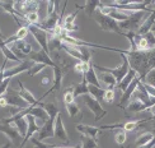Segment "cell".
<instances>
[{
  "label": "cell",
  "instance_id": "f1b7e54d",
  "mask_svg": "<svg viewBox=\"0 0 155 148\" xmlns=\"http://www.w3.org/2000/svg\"><path fill=\"white\" fill-rule=\"evenodd\" d=\"M0 50H2V53L4 54L6 60H13V61H17L19 64L22 63V60L19 59V57H17V55L9 49V46H6V45H2V46H0Z\"/></svg>",
  "mask_w": 155,
  "mask_h": 148
},
{
  "label": "cell",
  "instance_id": "484cf974",
  "mask_svg": "<svg viewBox=\"0 0 155 148\" xmlns=\"http://www.w3.org/2000/svg\"><path fill=\"white\" fill-rule=\"evenodd\" d=\"M88 83L87 81L83 78V81L80 83H78V84L73 86L74 87V96H75V98L76 97H79V96H85L88 95Z\"/></svg>",
  "mask_w": 155,
  "mask_h": 148
},
{
  "label": "cell",
  "instance_id": "7bdbcfd3",
  "mask_svg": "<svg viewBox=\"0 0 155 148\" xmlns=\"http://www.w3.org/2000/svg\"><path fill=\"white\" fill-rule=\"evenodd\" d=\"M154 147H155V137H154V139L151 140V142H149L147 144H145L143 147H139V148H154Z\"/></svg>",
  "mask_w": 155,
  "mask_h": 148
},
{
  "label": "cell",
  "instance_id": "bcb514c9",
  "mask_svg": "<svg viewBox=\"0 0 155 148\" xmlns=\"http://www.w3.org/2000/svg\"><path fill=\"white\" fill-rule=\"evenodd\" d=\"M12 142H10V140H9V142H5L4 144H2V146H0V148H10L12 147Z\"/></svg>",
  "mask_w": 155,
  "mask_h": 148
},
{
  "label": "cell",
  "instance_id": "44dd1931",
  "mask_svg": "<svg viewBox=\"0 0 155 148\" xmlns=\"http://www.w3.org/2000/svg\"><path fill=\"white\" fill-rule=\"evenodd\" d=\"M137 77H139V75H137V73L135 72L134 69H131V68H130V70H128V73L126 74V77H125L124 79H122V82H121V83H118V84H117V88L120 89V91H121L122 93H124V92L126 91V88H127L128 86H130L131 83H132V81H134L135 78H137Z\"/></svg>",
  "mask_w": 155,
  "mask_h": 148
},
{
  "label": "cell",
  "instance_id": "277c9868",
  "mask_svg": "<svg viewBox=\"0 0 155 148\" xmlns=\"http://www.w3.org/2000/svg\"><path fill=\"white\" fill-rule=\"evenodd\" d=\"M50 56L52 61L55 63L56 67H59L64 73L66 74L68 70H70L71 68H74L75 65V60L73 57H70L64 50H54V51H50Z\"/></svg>",
  "mask_w": 155,
  "mask_h": 148
},
{
  "label": "cell",
  "instance_id": "ffe728a7",
  "mask_svg": "<svg viewBox=\"0 0 155 148\" xmlns=\"http://www.w3.org/2000/svg\"><path fill=\"white\" fill-rule=\"evenodd\" d=\"M84 77V79L87 81L88 84L90 86H95V87H102L101 86V81L98 78V75H97L95 73V69H94V63H92V65H90L89 70L83 75Z\"/></svg>",
  "mask_w": 155,
  "mask_h": 148
},
{
  "label": "cell",
  "instance_id": "7402d4cb",
  "mask_svg": "<svg viewBox=\"0 0 155 148\" xmlns=\"http://www.w3.org/2000/svg\"><path fill=\"white\" fill-rule=\"evenodd\" d=\"M125 110L127 111H131V112H141V111H149L145 104H143L141 101L139 100H134L131 98V101L128 102V105L126 106Z\"/></svg>",
  "mask_w": 155,
  "mask_h": 148
},
{
  "label": "cell",
  "instance_id": "52a82bcc",
  "mask_svg": "<svg viewBox=\"0 0 155 148\" xmlns=\"http://www.w3.org/2000/svg\"><path fill=\"white\" fill-rule=\"evenodd\" d=\"M35 67V63L29 60V59H24L21 64H18L17 67H12V68H8V69H5V72H4V79H12L13 77H15L18 74H21V73H24V72H29V70Z\"/></svg>",
  "mask_w": 155,
  "mask_h": 148
},
{
  "label": "cell",
  "instance_id": "603a6c76",
  "mask_svg": "<svg viewBox=\"0 0 155 148\" xmlns=\"http://www.w3.org/2000/svg\"><path fill=\"white\" fill-rule=\"evenodd\" d=\"M104 93L106 89L102 87H95V86H88V95H90L93 98H95L98 102L104 101Z\"/></svg>",
  "mask_w": 155,
  "mask_h": 148
},
{
  "label": "cell",
  "instance_id": "d6986e66",
  "mask_svg": "<svg viewBox=\"0 0 155 148\" xmlns=\"http://www.w3.org/2000/svg\"><path fill=\"white\" fill-rule=\"evenodd\" d=\"M76 130L79 132L81 136H87V137H90V138H97L99 136L101 133V128H97V126H93V125H85V124H78L76 125Z\"/></svg>",
  "mask_w": 155,
  "mask_h": 148
},
{
  "label": "cell",
  "instance_id": "816d5d0a",
  "mask_svg": "<svg viewBox=\"0 0 155 148\" xmlns=\"http://www.w3.org/2000/svg\"><path fill=\"white\" fill-rule=\"evenodd\" d=\"M154 148H155V147H154Z\"/></svg>",
  "mask_w": 155,
  "mask_h": 148
},
{
  "label": "cell",
  "instance_id": "4316f807",
  "mask_svg": "<svg viewBox=\"0 0 155 148\" xmlns=\"http://www.w3.org/2000/svg\"><path fill=\"white\" fill-rule=\"evenodd\" d=\"M15 125V128L18 129V132H19V134L24 138L25 137V134H27V129H28V121H27V118H22V119H19V120H17V121H14L13 123Z\"/></svg>",
  "mask_w": 155,
  "mask_h": 148
},
{
  "label": "cell",
  "instance_id": "f6af8a7d",
  "mask_svg": "<svg viewBox=\"0 0 155 148\" xmlns=\"http://www.w3.org/2000/svg\"><path fill=\"white\" fill-rule=\"evenodd\" d=\"M8 104H6V100L4 97H0V107H6Z\"/></svg>",
  "mask_w": 155,
  "mask_h": 148
},
{
  "label": "cell",
  "instance_id": "7dc6e473",
  "mask_svg": "<svg viewBox=\"0 0 155 148\" xmlns=\"http://www.w3.org/2000/svg\"><path fill=\"white\" fill-rule=\"evenodd\" d=\"M48 83H50L48 77H45V78H42V84H48Z\"/></svg>",
  "mask_w": 155,
  "mask_h": 148
},
{
  "label": "cell",
  "instance_id": "74e56055",
  "mask_svg": "<svg viewBox=\"0 0 155 148\" xmlns=\"http://www.w3.org/2000/svg\"><path fill=\"white\" fill-rule=\"evenodd\" d=\"M78 13H79V9L75 10L74 13H71V14L66 15L65 18H64V24H75L74 22H75V18L78 15Z\"/></svg>",
  "mask_w": 155,
  "mask_h": 148
},
{
  "label": "cell",
  "instance_id": "3957f363",
  "mask_svg": "<svg viewBox=\"0 0 155 148\" xmlns=\"http://www.w3.org/2000/svg\"><path fill=\"white\" fill-rule=\"evenodd\" d=\"M146 19L145 17V12H132L130 18L125 22H120V28L124 33H136L137 29L140 28V26L143 24V22Z\"/></svg>",
  "mask_w": 155,
  "mask_h": 148
},
{
  "label": "cell",
  "instance_id": "5b68a950",
  "mask_svg": "<svg viewBox=\"0 0 155 148\" xmlns=\"http://www.w3.org/2000/svg\"><path fill=\"white\" fill-rule=\"evenodd\" d=\"M28 29L33 37L36 38V41L38 42V45L41 46V50H43L45 53H47L50 55V50H48V40H50V33H47L46 31L41 29L40 27L37 26H33V24H29L28 26Z\"/></svg>",
  "mask_w": 155,
  "mask_h": 148
},
{
  "label": "cell",
  "instance_id": "8fae6325",
  "mask_svg": "<svg viewBox=\"0 0 155 148\" xmlns=\"http://www.w3.org/2000/svg\"><path fill=\"white\" fill-rule=\"evenodd\" d=\"M145 120L140 119V120H132V121H127V123H118V124H106L102 125L101 129H120L124 132H134L136 130L137 128L144 124Z\"/></svg>",
  "mask_w": 155,
  "mask_h": 148
},
{
  "label": "cell",
  "instance_id": "1f68e13d",
  "mask_svg": "<svg viewBox=\"0 0 155 148\" xmlns=\"http://www.w3.org/2000/svg\"><path fill=\"white\" fill-rule=\"evenodd\" d=\"M75 102V96H74V87H69L65 93H64V104L69 105V104H73Z\"/></svg>",
  "mask_w": 155,
  "mask_h": 148
},
{
  "label": "cell",
  "instance_id": "8d00e7d4",
  "mask_svg": "<svg viewBox=\"0 0 155 148\" xmlns=\"http://www.w3.org/2000/svg\"><path fill=\"white\" fill-rule=\"evenodd\" d=\"M28 26H29V24H28ZM28 26H23V27H21V28L18 29V32L15 33V36H17L18 40H24V38L27 37L28 32H29V29H28Z\"/></svg>",
  "mask_w": 155,
  "mask_h": 148
},
{
  "label": "cell",
  "instance_id": "e575fe53",
  "mask_svg": "<svg viewBox=\"0 0 155 148\" xmlns=\"http://www.w3.org/2000/svg\"><path fill=\"white\" fill-rule=\"evenodd\" d=\"M114 138H116V143H117V144H120V146L122 147V146H124V144L126 143V139H127L126 132L121 130V132H118V133H116Z\"/></svg>",
  "mask_w": 155,
  "mask_h": 148
},
{
  "label": "cell",
  "instance_id": "6da1fadb",
  "mask_svg": "<svg viewBox=\"0 0 155 148\" xmlns=\"http://www.w3.org/2000/svg\"><path fill=\"white\" fill-rule=\"evenodd\" d=\"M93 18H94V21L98 23V26L101 27L102 31H104V32H113V33H118V35H124V32H122L121 28H120V23L116 22L114 19H112L111 17L104 15L99 9L95 10V13L93 14Z\"/></svg>",
  "mask_w": 155,
  "mask_h": 148
},
{
  "label": "cell",
  "instance_id": "ba28073f",
  "mask_svg": "<svg viewBox=\"0 0 155 148\" xmlns=\"http://www.w3.org/2000/svg\"><path fill=\"white\" fill-rule=\"evenodd\" d=\"M3 97L6 100V104H8V106H13V107H15V108H21V110L29 107V105L21 97L19 92L13 91V89H9L8 88V91L5 92V95L3 96Z\"/></svg>",
  "mask_w": 155,
  "mask_h": 148
},
{
  "label": "cell",
  "instance_id": "30bf717a",
  "mask_svg": "<svg viewBox=\"0 0 155 148\" xmlns=\"http://www.w3.org/2000/svg\"><path fill=\"white\" fill-rule=\"evenodd\" d=\"M55 138L57 140L62 142L64 147H69V136H68V132L65 129V125H64V121H62V115L59 114L57 118L55 120Z\"/></svg>",
  "mask_w": 155,
  "mask_h": 148
},
{
  "label": "cell",
  "instance_id": "4dcf8cb0",
  "mask_svg": "<svg viewBox=\"0 0 155 148\" xmlns=\"http://www.w3.org/2000/svg\"><path fill=\"white\" fill-rule=\"evenodd\" d=\"M92 63L93 61H90V63H83V61H76L75 63V65H74V70L75 72H78V73H80V74H85L88 70H89V68H90V65H92Z\"/></svg>",
  "mask_w": 155,
  "mask_h": 148
},
{
  "label": "cell",
  "instance_id": "ac0fdd59",
  "mask_svg": "<svg viewBox=\"0 0 155 148\" xmlns=\"http://www.w3.org/2000/svg\"><path fill=\"white\" fill-rule=\"evenodd\" d=\"M154 22H155V6L153 8V12L150 13L149 17H146V19L143 22V24L140 26V28L137 29L136 35L137 36H145L146 33H149L151 31L153 26H154Z\"/></svg>",
  "mask_w": 155,
  "mask_h": 148
},
{
  "label": "cell",
  "instance_id": "f35d334b",
  "mask_svg": "<svg viewBox=\"0 0 155 148\" xmlns=\"http://www.w3.org/2000/svg\"><path fill=\"white\" fill-rule=\"evenodd\" d=\"M144 37L146 38V41H147V43H149L150 49H151V50H155V35L150 31L149 33H146Z\"/></svg>",
  "mask_w": 155,
  "mask_h": 148
},
{
  "label": "cell",
  "instance_id": "d4e9b609",
  "mask_svg": "<svg viewBox=\"0 0 155 148\" xmlns=\"http://www.w3.org/2000/svg\"><path fill=\"white\" fill-rule=\"evenodd\" d=\"M101 79H102V83L107 87V89H112L114 87H117V81H116V78L112 75V74H109V73H102L101 75Z\"/></svg>",
  "mask_w": 155,
  "mask_h": 148
},
{
  "label": "cell",
  "instance_id": "cb8c5ba5",
  "mask_svg": "<svg viewBox=\"0 0 155 148\" xmlns=\"http://www.w3.org/2000/svg\"><path fill=\"white\" fill-rule=\"evenodd\" d=\"M154 137H155V134L151 133V132H145V133H143V134H140V136L137 137V139H136V142H135L134 147H135V148L143 147V146L147 144L149 142H151V140L154 139Z\"/></svg>",
  "mask_w": 155,
  "mask_h": 148
},
{
  "label": "cell",
  "instance_id": "9c48e42d",
  "mask_svg": "<svg viewBox=\"0 0 155 148\" xmlns=\"http://www.w3.org/2000/svg\"><path fill=\"white\" fill-rule=\"evenodd\" d=\"M57 116H50V119L45 123L40 130L37 133V139L43 142L45 139H48V138H54L55 137V120Z\"/></svg>",
  "mask_w": 155,
  "mask_h": 148
},
{
  "label": "cell",
  "instance_id": "83f0119b",
  "mask_svg": "<svg viewBox=\"0 0 155 148\" xmlns=\"http://www.w3.org/2000/svg\"><path fill=\"white\" fill-rule=\"evenodd\" d=\"M99 6V2H93V0H87L84 3V12L87 13L88 17H93V14L95 13V10L98 9Z\"/></svg>",
  "mask_w": 155,
  "mask_h": 148
},
{
  "label": "cell",
  "instance_id": "c3c4849f",
  "mask_svg": "<svg viewBox=\"0 0 155 148\" xmlns=\"http://www.w3.org/2000/svg\"><path fill=\"white\" fill-rule=\"evenodd\" d=\"M149 111H150V112H151V114H153V116H154V118H155V105H154V106H151V107H150V110H149Z\"/></svg>",
  "mask_w": 155,
  "mask_h": 148
},
{
  "label": "cell",
  "instance_id": "8992f818",
  "mask_svg": "<svg viewBox=\"0 0 155 148\" xmlns=\"http://www.w3.org/2000/svg\"><path fill=\"white\" fill-rule=\"evenodd\" d=\"M83 97H84V104H85V106L94 114V121H99L101 119H103L107 115V111L102 107L101 102L93 98L90 95H85V96H83Z\"/></svg>",
  "mask_w": 155,
  "mask_h": 148
},
{
  "label": "cell",
  "instance_id": "d590c367",
  "mask_svg": "<svg viewBox=\"0 0 155 148\" xmlns=\"http://www.w3.org/2000/svg\"><path fill=\"white\" fill-rule=\"evenodd\" d=\"M47 67L45 65V64H38V63H36L35 64V67L32 68L29 72H28V75H31V77H33V75H36V74H38L40 72H42L43 69H46Z\"/></svg>",
  "mask_w": 155,
  "mask_h": 148
},
{
  "label": "cell",
  "instance_id": "d6a6232c",
  "mask_svg": "<svg viewBox=\"0 0 155 148\" xmlns=\"http://www.w3.org/2000/svg\"><path fill=\"white\" fill-rule=\"evenodd\" d=\"M66 106V110H68V114L70 118H75L76 115L80 114V108L78 106L76 102H73V104H69V105H65Z\"/></svg>",
  "mask_w": 155,
  "mask_h": 148
},
{
  "label": "cell",
  "instance_id": "f546056e",
  "mask_svg": "<svg viewBox=\"0 0 155 148\" xmlns=\"http://www.w3.org/2000/svg\"><path fill=\"white\" fill-rule=\"evenodd\" d=\"M80 147L81 148H101V147H98L97 140L94 138H90V137H87V136H81Z\"/></svg>",
  "mask_w": 155,
  "mask_h": 148
},
{
  "label": "cell",
  "instance_id": "f907efd6",
  "mask_svg": "<svg viewBox=\"0 0 155 148\" xmlns=\"http://www.w3.org/2000/svg\"><path fill=\"white\" fill-rule=\"evenodd\" d=\"M151 32L155 35V22H154V26H153V28H151Z\"/></svg>",
  "mask_w": 155,
  "mask_h": 148
},
{
  "label": "cell",
  "instance_id": "60d3db41",
  "mask_svg": "<svg viewBox=\"0 0 155 148\" xmlns=\"http://www.w3.org/2000/svg\"><path fill=\"white\" fill-rule=\"evenodd\" d=\"M10 81L12 79H5V81H3L2 83H0V97H3V96L5 95V92L8 91L9 84H10Z\"/></svg>",
  "mask_w": 155,
  "mask_h": 148
},
{
  "label": "cell",
  "instance_id": "9a60e30c",
  "mask_svg": "<svg viewBox=\"0 0 155 148\" xmlns=\"http://www.w3.org/2000/svg\"><path fill=\"white\" fill-rule=\"evenodd\" d=\"M141 79H140V77H137V78H135L134 81H132V83L130 86H128L127 88H126V91L122 93V96H121V100H120V104H118V107H121V108H126V106L128 105V102L131 101V97H132V95H134V92H135V89L137 88V84H139V82H140Z\"/></svg>",
  "mask_w": 155,
  "mask_h": 148
},
{
  "label": "cell",
  "instance_id": "e0dca14e",
  "mask_svg": "<svg viewBox=\"0 0 155 148\" xmlns=\"http://www.w3.org/2000/svg\"><path fill=\"white\" fill-rule=\"evenodd\" d=\"M18 84H19V95H21V97L27 102V104L29 105V106H40V104H41V101H38L35 96H33V93H31L27 88H25L23 84H22V82L21 81H18Z\"/></svg>",
  "mask_w": 155,
  "mask_h": 148
},
{
  "label": "cell",
  "instance_id": "2e32d148",
  "mask_svg": "<svg viewBox=\"0 0 155 148\" xmlns=\"http://www.w3.org/2000/svg\"><path fill=\"white\" fill-rule=\"evenodd\" d=\"M52 70H54V84H52L51 89H50V91H48L46 95L42 96L41 100H43V97H46V96H48V95H51V93H57V92H59V89L61 88L62 78H64V75H65V73H64L59 67H54Z\"/></svg>",
  "mask_w": 155,
  "mask_h": 148
},
{
  "label": "cell",
  "instance_id": "7c38bea8",
  "mask_svg": "<svg viewBox=\"0 0 155 148\" xmlns=\"http://www.w3.org/2000/svg\"><path fill=\"white\" fill-rule=\"evenodd\" d=\"M9 49L17 55V57H19V59L22 60V57H24L25 55H29L32 53V46L31 43H28L25 40H18L15 42H13L10 45H8Z\"/></svg>",
  "mask_w": 155,
  "mask_h": 148
},
{
  "label": "cell",
  "instance_id": "ee69618b",
  "mask_svg": "<svg viewBox=\"0 0 155 148\" xmlns=\"http://www.w3.org/2000/svg\"><path fill=\"white\" fill-rule=\"evenodd\" d=\"M5 40H6V37L4 36V33H3V32L0 31V46H2V45H4Z\"/></svg>",
  "mask_w": 155,
  "mask_h": 148
},
{
  "label": "cell",
  "instance_id": "681fc988",
  "mask_svg": "<svg viewBox=\"0 0 155 148\" xmlns=\"http://www.w3.org/2000/svg\"><path fill=\"white\" fill-rule=\"evenodd\" d=\"M24 148H36V147H35L33 144H32V143H31V144H28V146H25Z\"/></svg>",
  "mask_w": 155,
  "mask_h": 148
},
{
  "label": "cell",
  "instance_id": "5bb4252c",
  "mask_svg": "<svg viewBox=\"0 0 155 148\" xmlns=\"http://www.w3.org/2000/svg\"><path fill=\"white\" fill-rule=\"evenodd\" d=\"M28 59H29V60H32L33 63L45 64L46 67H51V68L56 67V65H55V63L52 61V59H51V56H50L47 53H45L43 50L32 51V53L29 54V56H28Z\"/></svg>",
  "mask_w": 155,
  "mask_h": 148
},
{
  "label": "cell",
  "instance_id": "b9f144b4",
  "mask_svg": "<svg viewBox=\"0 0 155 148\" xmlns=\"http://www.w3.org/2000/svg\"><path fill=\"white\" fill-rule=\"evenodd\" d=\"M143 84H144L145 89L147 91V93H149L150 96H153V97H155V88L151 87V86H149V84H146V83H144V82H143Z\"/></svg>",
  "mask_w": 155,
  "mask_h": 148
},
{
  "label": "cell",
  "instance_id": "4fadbf2b",
  "mask_svg": "<svg viewBox=\"0 0 155 148\" xmlns=\"http://www.w3.org/2000/svg\"><path fill=\"white\" fill-rule=\"evenodd\" d=\"M0 132L4 133L5 136L9 138V140H10L13 144L22 143L23 137L19 134L17 128H14L12 124H3V123H0Z\"/></svg>",
  "mask_w": 155,
  "mask_h": 148
},
{
  "label": "cell",
  "instance_id": "7a4b0ae2",
  "mask_svg": "<svg viewBox=\"0 0 155 148\" xmlns=\"http://www.w3.org/2000/svg\"><path fill=\"white\" fill-rule=\"evenodd\" d=\"M120 55H121V59H122V64L120 67H117V68H106V67H101V65L94 64V69H98L101 73L112 74L116 78V81H117V83H121L122 79H124L126 77V74L128 73V70H130V64H128L126 55H124V54H120Z\"/></svg>",
  "mask_w": 155,
  "mask_h": 148
},
{
  "label": "cell",
  "instance_id": "ab89813d",
  "mask_svg": "<svg viewBox=\"0 0 155 148\" xmlns=\"http://www.w3.org/2000/svg\"><path fill=\"white\" fill-rule=\"evenodd\" d=\"M116 97V93L113 89H106V93H104V101L107 104H112L113 100Z\"/></svg>",
  "mask_w": 155,
  "mask_h": 148
},
{
  "label": "cell",
  "instance_id": "836d02e7",
  "mask_svg": "<svg viewBox=\"0 0 155 148\" xmlns=\"http://www.w3.org/2000/svg\"><path fill=\"white\" fill-rule=\"evenodd\" d=\"M38 12H35V13H28V14H25V21H27L29 24H38Z\"/></svg>",
  "mask_w": 155,
  "mask_h": 148
}]
</instances>
